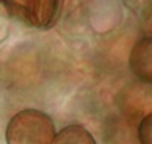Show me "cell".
<instances>
[{
    "instance_id": "obj_4",
    "label": "cell",
    "mask_w": 152,
    "mask_h": 144,
    "mask_svg": "<svg viewBox=\"0 0 152 144\" xmlns=\"http://www.w3.org/2000/svg\"><path fill=\"white\" fill-rule=\"evenodd\" d=\"M52 144H96V140L84 126L69 124L55 135Z\"/></svg>"
},
{
    "instance_id": "obj_1",
    "label": "cell",
    "mask_w": 152,
    "mask_h": 144,
    "mask_svg": "<svg viewBox=\"0 0 152 144\" xmlns=\"http://www.w3.org/2000/svg\"><path fill=\"white\" fill-rule=\"evenodd\" d=\"M6 144H52L55 124L40 109H23L12 115L5 130Z\"/></svg>"
},
{
    "instance_id": "obj_3",
    "label": "cell",
    "mask_w": 152,
    "mask_h": 144,
    "mask_svg": "<svg viewBox=\"0 0 152 144\" xmlns=\"http://www.w3.org/2000/svg\"><path fill=\"white\" fill-rule=\"evenodd\" d=\"M129 70L140 82L152 84V38H140L131 49Z\"/></svg>"
},
{
    "instance_id": "obj_2",
    "label": "cell",
    "mask_w": 152,
    "mask_h": 144,
    "mask_svg": "<svg viewBox=\"0 0 152 144\" xmlns=\"http://www.w3.org/2000/svg\"><path fill=\"white\" fill-rule=\"evenodd\" d=\"M8 12L29 28L47 31L59 21L64 0H0Z\"/></svg>"
},
{
    "instance_id": "obj_5",
    "label": "cell",
    "mask_w": 152,
    "mask_h": 144,
    "mask_svg": "<svg viewBox=\"0 0 152 144\" xmlns=\"http://www.w3.org/2000/svg\"><path fill=\"white\" fill-rule=\"evenodd\" d=\"M140 144H152V112L143 117L137 129Z\"/></svg>"
}]
</instances>
